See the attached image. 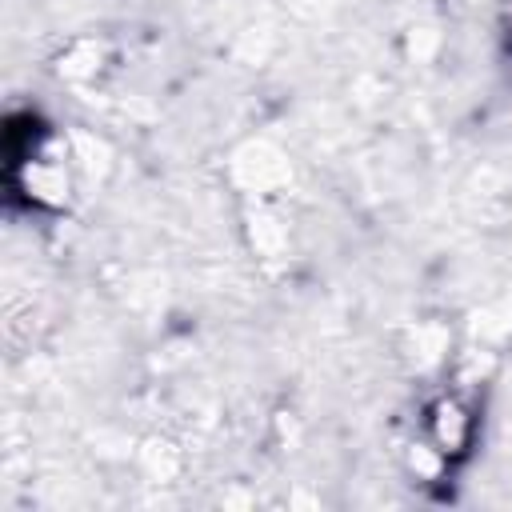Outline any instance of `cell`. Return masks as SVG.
<instances>
[{"mask_svg":"<svg viewBox=\"0 0 512 512\" xmlns=\"http://www.w3.org/2000/svg\"><path fill=\"white\" fill-rule=\"evenodd\" d=\"M472 432H476V416L464 400L456 396H440L432 408H428V440H432V452L440 460H452V456H464L468 444H472Z\"/></svg>","mask_w":512,"mask_h":512,"instance_id":"6da1fadb","label":"cell"}]
</instances>
